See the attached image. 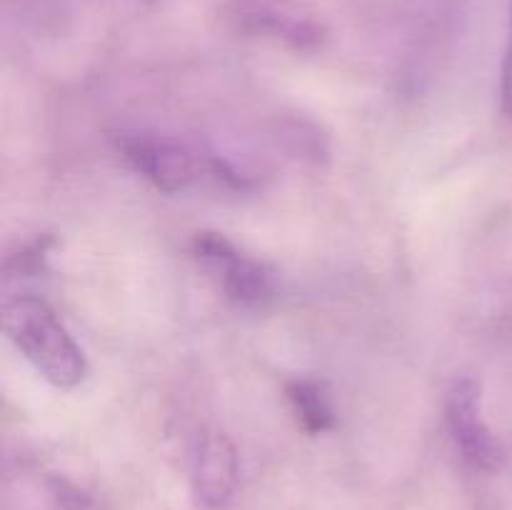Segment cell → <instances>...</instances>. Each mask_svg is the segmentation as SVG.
I'll return each mask as SVG.
<instances>
[{"label":"cell","instance_id":"ba28073f","mask_svg":"<svg viewBox=\"0 0 512 510\" xmlns=\"http://www.w3.org/2000/svg\"><path fill=\"white\" fill-rule=\"evenodd\" d=\"M55 248V238L43 235V238H35L33 243H28L25 248H20L18 253L8 255V263H5V275L8 278H35L45 270L50 258V250Z\"/></svg>","mask_w":512,"mask_h":510},{"label":"cell","instance_id":"8992f818","mask_svg":"<svg viewBox=\"0 0 512 510\" xmlns=\"http://www.w3.org/2000/svg\"><path fill=\"white\" fill-rule=\"evenodd\" d=\"M240 460L233 440L220 430H203L193 453V490L205 508H223L233 500Z\"/></svg>","mask_w":512,"mask_h":510},{"label":"cell","instance_id":"277c9868","mask_svg":"<svg viewBox=\"0 0 512 510\" xmlns=\"http://www.w3.org/2000/svg\"><path fill=\"white\" fill-rule=\"evenodd\" d=\"M445 423L460 458L475 470L493 473L503 465V445L493 435L480 408L478 380L465 375L458 378L445 398Z\"/></svg>","mask_w":512,"mask_h":510},{"label":"cell","instance_id":"6da1fadb","mask_svg":"<svg viewBox=\"0 0 512 510\" xmlns=\"http://www.w3.org/2000/svg\"><path fill=\"white\" fill-rule=\"evenodd\" d=\"M3 328L23 358L60 390L88 378V358L53 308L38 295H13L3 305Z\"/></svg>","mask_w":512,"mask_h":510},{"label":"cell","instance_id":"52a82bcc","mask_svg":"<svg viewBox=\"0 0 512 510\" xmlns=\"http://www.w3.org/2000/svg\"><path fill=\"white\" fill-rule=\"evenodd\" d=\"M285 398H288L290 410H293L295 420L305 433L320 435L335 428L338 413H335L333 393H330L328 383L318 378L288 380Z\"/></svg>","mask_w":512,"mask_h":510},{"label":"cell","instance_id":"3957f363","mask_svg":"<svg viewBox=\"0 0 512 510\" xmlns=\"http://www.w3.org/2000/svg\"><path fill=\"white\" fill-rule=\"evenodd\" d=\"M193 255L235 305L260 308L275 298L273 270L235 248L225 235L210 230L198 233L193 238Z\"/></svg>","mask_w":512,"mask_h":510},{"label":"cell","instance_id":"5b68a950","mask_svg":"<svg viewBox=\"0 0 512 510\" xmlns=\"http://www.w3.org/2000/svg\"><path fill=\"white\" fill-rule=\"evenodd\" d=\"M235 20L245 33L263 35L293 50H318L325 40L323 25L285 0H243Z\"/></svg>","mask_w":512,"mask_h":510},{"label":"cell","instance_id":"7a4b0ae2","mask_svg":"<svg viewBox=\"0 0 512 510\" xmlns=\"http://www.w3.org/2000/svg\"><path fill=\"white\" fill-rule=\"evenodd\" d=\"M118 150L125 163L163 193H185L203 178L215 180L213 150H198L185 140L158 133H120Z\"/></svg>","mask_w":512,"mask_h":510},{"label":"cell","instance_id":"9c48e42d","mask_svg":"<svg viewBox=\"0 0 512 510\" xmlns=\"http://www.w3.org/2000/svg\"><path fill=\"white\" fill-rule=\"evenodd\" d=\"M500 98H503V110L512 118V10H510L508 48H505V60H503V80H500Z\"/></svg>","mask_w":512,"mask_h":510}]
</instances>
